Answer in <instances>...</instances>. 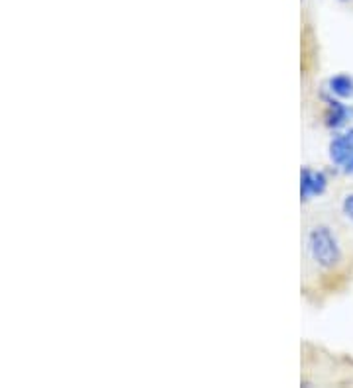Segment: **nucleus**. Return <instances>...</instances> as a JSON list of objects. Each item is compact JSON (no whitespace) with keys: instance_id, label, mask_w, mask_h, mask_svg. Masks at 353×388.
<instances>
[{"instance_id":"obj_1","label":"nucleus","mask_w":353,"mask_h":388,"mask_svg":"<svg viewBox=\"0 0 353 388\" xmlns=\"http://www.w3.org/2000/svg\"><path fill=\"white\" fill-rule=\"evenodd\" d=\"M342 225L324 210L306 214L302 222V276L306 288H316L340 276L347 263Z\"/></svg>"},{"instance_id":"obj_2","label":"nucleus","mask_w":353,"mask_h":388,"mask_svg":"<svg viewBox=\"0 0 353 388\" xmlns=\"http://www.w3.org/2000/svg\"><path fill=\"white\" fill-rule=\"evenodd\" d=\"M330 189V177L322 169H314L311 165L302 167L301 171V200L302 204H311L320 196H324Z\"/></svg>"},{"instance_id":"obj_3","label":"nucleus","mask_w":353,"mask_h":388,"mask_svg":"<svg viewBox=\"0 0 353 388\" xmlns=\"http://www.w3.org/2000/svg\"><path fill=\"white\" fill-rule=\"evenodd\" d=\"M353 157V128L340 131L328 143V159L337 171H344Z\"/></svg>"},{"instance_id":"obj_4","label":"nucleus","mask_w":353,"mask_h":388,"mask_svg":"<svg viewBox=\"0 0 353 388\" xmlns=\"http://www.w3.org/2000/svg\"><path fill=\"white\" fill-rule=\"evenodd\" d=\"M324 112H322V122L330 129H342L352 116V108L344 104L340 98L332 95H326L322 98Z\"/></svg>"},{"instance_id":"obj_5","label":"nucleus","mask_w":353,"mask_h":388,"mask_svg":"<svg viewBox=\"0 0 353 388\" xmlns=\"http://www.w3.org/2000/svg\"><path fill=\"white\" fill-rule=\"evenodd\" d=\"M332 216L344 232L353 235V187H345L337 192L332 204Z\"/></svg>"},{"instance_id":"obj_6","label":"nucleus","mask_w":353,"mask_h":388,"mask_svg":"<svg viewBox=\"0 0 353 388\" xmlns=\"http://www.w3.org/2000/svg\"><path fill=\"white\" fill-rule=\"evenodd\" d=\"M328 95L336 96L340 100L353 98V78L349 75H336L328 81Z\"/></svg>"},{"instance_id":"obj_7","label":"nucleus","mask_w":353,"mask_h":388,"mask_svg":"<svg viewBox=\"0 0 353 388\" xmlns=\"http://www.w3.org/2000/svg\"><path fill=\"white\" fill-rule=\"evenodd\" d=\"M342 172H344V175H349V177H353V157H352V161L345 165V169Z\"/></svg>"},{"instance_id":"obj_8","label":"nucleus","mask_w":353,"mask_h":388,"mask_svg":"<svg viewBox=\"0 0 353 388\" xmlns=\"http://www.w3.org/2000/svg\"><path fill=\"white\" fill-rule=\"evenodd\" d=\"M340 2H352V0H340Z\"/></svg>"}]
</instances>
